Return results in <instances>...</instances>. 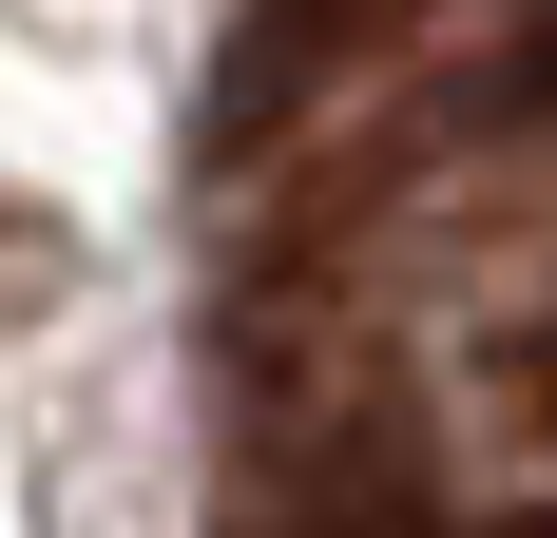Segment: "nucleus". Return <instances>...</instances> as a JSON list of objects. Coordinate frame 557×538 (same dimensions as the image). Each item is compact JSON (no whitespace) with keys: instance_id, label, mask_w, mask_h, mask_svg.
<instances>
[{"instance_id":"nucleus-1","label":"nucleus","mask_w":557,"mask_h":538,"mask_svg":"<svg viewBox=\"0 0 557 538\" xmlns=\"http://www.w3.org/2000/svg\"><path fill=\"white\" fill-rule=\"evenodd\" d=\"M288 538H423V481H404V442H327L308 481H288Z\"/></svg>"}]
</instances>
